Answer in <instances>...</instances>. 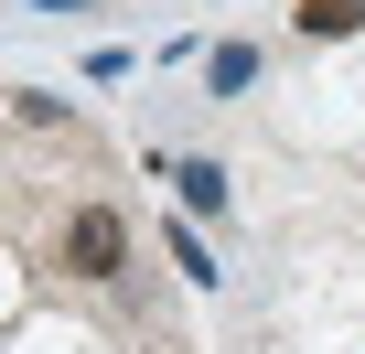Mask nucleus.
<instances>
[{
	"label": "nucleus",
	"instance_id": "7ed1b4c3",
	"mask_svg": "<svg viewBox=\"0 0 365 354\" xmlns=\"http://www.w3.org/2000/svg\"><path fill=\"white\" fill-rule=\"evenodd\" d=\"M312 43H344V33H365V0H301V11H290Z\"/></svg>",
	"mask_w": 365,
	"mask_h": 354
},
{
	"label": "nucleus",
	"instance_id": "39448f33",
	"mask_svg": "<svg viewBox=\"0 0 365 354\" xmlns=\"http://www.w3.org/2000/svg\"><path fill=\"white\" fill-rule=\"evenodd\" d=\"M172 258H182V279H226V269L205 258V236H194V226H172Z\"/></svg>",
	"mask_w": 365,
	"mask_h": 354
},
{
	"label": "nucleus",
	"instance_id": "f257e3e1",
	"mask_svg": "<svg viewBox=\"0 0 365 354\" xmlns=\"http://www.w3.org/2000/svg\"><path fill=\"white\" fill-rule=\"evenodd\" d=\"M65 269H76V279H118V269H129L118 204H76V215H65Z\"/></svg>",
	"mask_w": 365,
	"mask_h": 354
},
{
	"label": "nucleus",
	"instance_id": "20e7f679",
	"mask_svg": "<svg viewBox=\"0 0 365 354\" xmlns=\"http://www.w3.org/2000/svg\"><path fill=\"white\" fill-rule=\"evenodd\" d=\"M205 86H215V97L258 86V43H215V54H205Z\"/></svg>",
	"mask_w": 365,
	"mask_h": 354
},
{
	"label": "nucleus",
	"instance_id": "f03ea898",
	"mask_svg": "<svg viewBox=\"0 0 365 354\" xmlns=\"http://www.w3.org/2000/svg\"><path fill=\"white\" fill-rule=\"evenodd\" d=\"M182 183V215H226V161H172Z\"/></svg>",
	"mask_w": 365,
	"mask_h": 354
},
{
	"label": "nucleus",
	"instance_id": "423d86ee",
	"mask_svg": "<svg viewBox=\"0 0 365 354\" xmlns=\"http://www.w3.org/2000/svg\"><path fill=\"white\" fill-rule=\"evenodd\" d=\"M33 11H86V0H33Z\"/></svg>",
	"mask_w": 365,
	"mask_h": 354
}]
</instances>
